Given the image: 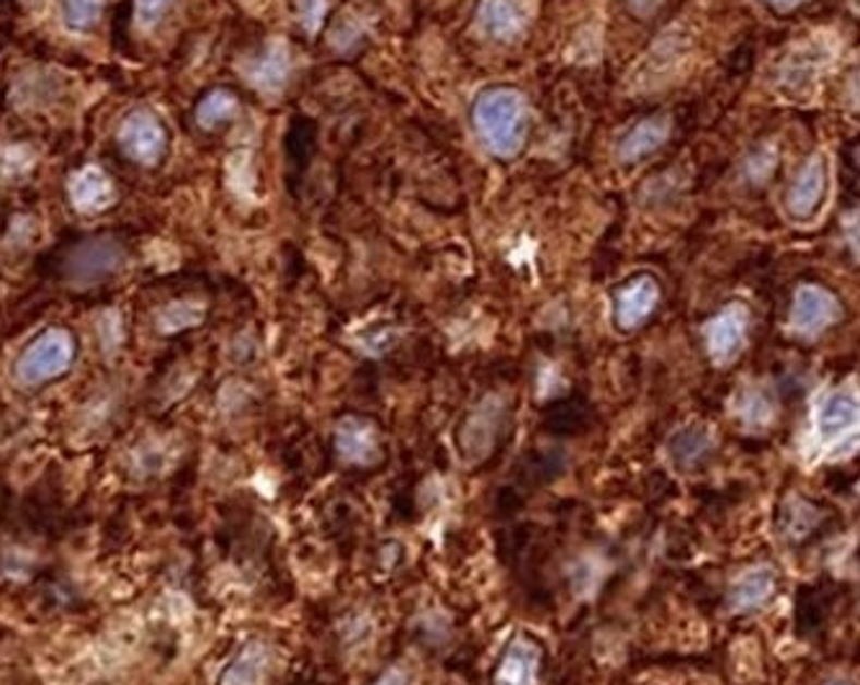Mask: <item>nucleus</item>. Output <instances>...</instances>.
Returning a JSON list of instances; mask_svg holds the SVG:
<instances>
[{"label": "nucleus", "mask_w": 860, "mask_h": 685, "mask_svg": "<svg viewBox=\"0 0 860 685\" xmlns=\"http://www.w3.org/2000/svg\"><path fill=\"white\" fill-rule=\"evenodd\" d=\"M472 122L489 152L497 158H516L529 134V103L521 90L510 86L487 88L474 101Z\"/></svg>", "instance_id": "obj_1"}, {"label": "nucleus", "mask_w": 860, "mask_h": 685, "mask_svg": "<svg viewBox=\"0 0 860 685\" xmlns=\"http://www.w3.org/2000/svg\"><path fill=\"white\" fill-rule=\"evenodd\" d=\"M506 405L500 397L482 400L459 428V451L467 464H480L493 454L497 436H500Z\"/></svg>", "instance_id": "obj_2"}, {"label": "nucleus", "mask_w": 860, "mask_h": 685, "mask_svg": "<svg viewBox=\"0 0 860 685\" xmlns=\"http://www.w3.org/2000/svg\"><path fill=\"white\" fill-rule=\"evenodd\" d=\"M70 362H73V341L62 330H52L24 351L16 366V377L24 384H41V381L60 377Z\"/></svg>", "instance_id": "obj_3"}, {"label": "nucleus", "mask_w": 860, "mask_h": 685, "mask_svg": "<svg viewBox=\"0 0 860 685\" xmlns=\"http://www.w3.org/2000/svg\"><path fill=\"white\" fill-rule=\"evenodd\" d=\"M827 160H824V155H812V158L801 166V171L796 173L794 183L786 191V215L791 217L794 222H809V219H814L816 211L822 209L824 196H827Z\"/></svg>", "instance_id": "obj_4"}, {"label": "nucleus", "mask_w": 860, "mask_h": 685, "mask_svg": "<svg viewBox=\"0 0 860 685\" xmlns=\"http://www.w3.org/2000/svg\"><path fill=\"white\" fill-rule=\"evenodd\" d=\"M860 430V394L850 390L829 392L814 415V433L822 443H837Z\"/></svg>", "instance_id": "obj_5"}, {"label": "nucleus", "mask_w": 860, "mask_h": 685, "mask_svg": "<svg viewBox=\"0 0 860 685\" xmlns=\"http://www.w3.org/2000/svg\"><path fill=\"white\" fill-rule=\"evenodd\" d=\"M843 307L833 292L824 286L807 284L794 296L791 328L801 335H820L829 325L840 320Z\"/></svg>", "instance_id": "obj_6"}, {"label": "nucleus", "mask_w": 860, "mask_h": 685, "mask_svg": "<svg viewBox=\"0 0 860 685\" xmlns=\"http://www.w3.org/2000/svg\"><path fill=\"white\" fill-rule=\"evenodd\" d=\"M750 328V309L727 305L706 325V348L716 364H729L742 351Z\"/></svg>", "instance_id": "obj_7"}, {"label": "nucleus", "mask_w": 860, "mask_h": 685, "mask_svg": "<svg viewBox=\"0 0 860 685\" xmlns=\"http://www.w3.org/2000/svg\"><path fill=\"white\" fill-rule=\"evenodd\" d=\"M659 302V284L650 273H639L616 292V325L621 330H637L650 320Z\"/></svg>", "instance_id": "obj_8"}, {"label": "nucleus", "mask_w": 860, "mask_h": 685, "mask_svg": "<svg viewBox=\"0 0 860 685\" xmlns=\"http://www.w3.org/2000/svg\"><path fill=\"white\" fill-rule=\"evenodd\" d=\"M289 70V45L283 39H271L268 47L263 49L261 58L247 60L243 65V73L251 81V86L258 88L263 96H279L287 88Z\"/></svg>", "instance_id": "obj_9"}, {"label": "nucleus", "mask_w": 860, "mask_h": 685, "mask_svg": "<svg viewBox=\"0 0 860 685\" xmlns=\"http://www.w3.org/2000/svg\"><path fill=\"white\" fill-rule=\"evenodd\" d=\"M338 456L355 467H368L381 458V441L372 423L361 418H343L336 428Z\"/></svg>", "instance_id": "obj_10"}, {"label": "nucleus", "mask_w": 860, "mask_h": 685, "mask_svg": "<svg viewBox=\"0 0 860 685\" xmlns=\"http://www.w3.org/2000/svg\"><path fill=\"white\" fill-rule=\"evenodd\" d=\"M542 673V649L529 639L510 641L495 670V685H536Z\"/></svg>", "instance_id": "obj_11"}, {"label": "nucleus", "mask_w": 860, "mask_h": 685, "mask_svg": "<svg viewBox=\"0 0 860 685\" xmlns=\"http://www.w3.org/2000/svg\"><path fill=\"white\" fill-rule=\"evenodd\" d=\"M670 132H673V122L667 117L644 119V122L631 126V130L623 134L621 143H618L616 150L618 162H627L629 166V162L644 160L646 155L659 150V147L670 139Z\"/></svg>", "instance_id": "obj_12"}, {"label": "nucleus", "mask_w": 860, "mask_h": 685, "mask_svg": "<svg viewBox=\"0 0 860 685\" xmlns=\"http://www.w3.org/2000/svg\"><path fill=\"white\" fill-rule=\"evenodd\" d=\"M480 26L489 39L510 41L521 37L525 29V13L516 0H482Z\"/></svg>", "instance_id": "obj_13"}, {"label": "nucleus", "mask_w": 860, "mask_h": 685, "mask_svg": "<svg viewBox=\"0 0 860 685\" xmlns=\"http://www.w3.org/2000/svg\"><path fill=\"white\" fill-rule=\"evenodd\" d=\"M776 592V572L771 567H755L742 572L729 590V603L735 611H755Z\"/></svg>", "instance_id": "obj_14"}, {"label": "nucleus", "mask_w": 860, "mask_h": 685, "mask_svg": "<svg viewBox=\"0 0 860 685\" xmlns=\"http://www.w3.org/2000/svg\"><path fill=\"white\" fill-rule=\"evenodd\" d=\"M268 675V649L261 641H251L240 649L238 657L227 665L219 677V685H263Z\"/></svg>", "instance_id": "obj_15"}, {"label": "nucleus", "mask_w": 860, "mask_h": 685, "mask_svg": "<svg viewBox=\"0 0 860 685\" xmlns=\"http://www.w3.org/2000/svg\"><path fill=\"white\" fill-rule=\"evenodd\" d=\"M126 147H130L134 158L153 162L160 158L162 145H166V134H162L160 124L150 117H134L124 130Z\"/></svg>", "instance_id": "obj_16"}, {"label": "nucleus", "mask_w": 860, "mask_h": 685, "mask_svg": "<svg viewBox=\"0 0 860 685\" xmlns=\"http://www.w3.org/2000/svg\"><path fill=\"white\" fill-rule=\"evenodd\" d=\"M711 451V436L699 426H686L675 430L667 441V454L678 467H691V464L701 462Z\"/></svg>", "instance_id": "obj_17"}, {"label": "nucleus", "mask_w": 860, "mask_h": 685, "mask_svg": "<svg viewBox=\"0 0 860 685\" xmlns=\"http://www.w3.org/2000/svg\"><path fill=\"white\" fill-rule=\"evenodd\" d=\"M204 320V307L194 305V302H175L166 313L160 315V330L162 333H178V330L194 328Z\"/></svg>", "instance_id": "obj_18"}, {"label": "nucleus", "mask_w": 860, "mask_h": 685, "mask_svg": "<svg viewBox=\"0 0 860 685\" xmlns=\"http://www.w3.org/2000/svg\"><path fill=\"white\" fill-rule=\"evenodd\" d=\"M234 111H238V101H234L232 94H225V90H215L204 98V103L198 106V122L204 126H215L225 119H230Z\"/></svg>", "instance_id": "obj_19"}, {"label": "nucleus", "mask_w": 860, "mask_h": 685, "mask_svg": "<svg viewBox=\"0 0 860 685\" xmlns=\"http://www.w3.org/2000/svg\"><path fill=\"white\" fill-rule=\"evenodd\" d=\"M296 13L307 34H317L325 24V13H328V0H296Z\"/></svg>", "instance_id": "obj_20"}, {"label": "nucleus", "mask_w": 860, "mask_h": 685, "mask_svg": "<svg viewBox=\"0 0 860 685\" xmlns=\"http://www.w3.org/2000/svg\"><path fill=\"white\" fill-rule=\"evenodd\" d=\"M773 409L767 405L765 397H760V394H750L748 400H744L742 405V418L752 423V426H760V423H767L771 420Z\"/></svg>", "instance_id": "obj_21"}, {"label": "nucleus", "mask_w": 860, "mask_h": 685, "mask_svg": "<svg viewBox=\"0 0 860 685\" xmlns=\"http://www.w3.org/2000/svg\"><path fill=\"white\" fill-rule=\"evenodd\" d=\"M843 232L850 250L856 253V258L860 260V211H848V215L843 217Z\"/></svg>", "instance_id": "obj_22"}, {"label": "nucleus", "mask_w": 860, "mask_h": 685, "mask_svg": "<svg viewBox=\"0 0 860 685\" xmlns=\"http://www.w3.org/2000/svg\"><path fill=\"white\" fill-rule=\"evenodd\" d=\"M170 5V0H140V13H142V21L145 24H153V21H158L166 9Z\"/></svg>", "instance_id": "obj_23"}, {"label": "nucleus", "mask_w": 860, "mask_h": 685, "mask_svg": "<svg viewBox=\"0 0 860 685\" xmlns=\"http://www.w3.org/2000/svg\"><path fill=\"white\" fill-rule=\"evenodd\" d=\"M374 685H410V677L402 668H392L387 670V673H384Z\"/></svg>", "instance_id": "obj_24"}, {"label": "nucleus", "mask_w": 860, "mask_h": 685, "mask_svg": "<svg viewBox=\"0 0 860 685\" xmlns=\"http://www.w3.org/2000/svg\"><path fill=\"white\" fill-rule=\"evenodd\" d=\"M659 3H663V0H629L631 11H634L637 16H650V13L659 9Z\"/></svg>", "instance_id": "obj_25"}, {"label": "nucleus", "mask_w": 860, "mask_h": 685, "mask_svg": "<svg viewBox=\"0 0 860 685\" xmlns=\"http://www.w3.org/2000/svg\"><path fill=\"white\" fill-rule=\"evenodd\" d=\"M848 101L860 109V70L848 81Z\"/></svg>", "instance_id": "obj_26"}, {"label": "nucleus", "mask_w": 860, "mask_h": 685, "mask_svg": "<svg viewBox=\"0 0 860 685\" xmlns=\"http://www.w3.org/2000/svg\"><path fill=\"white\" fill-rule=\"evenodd\" d=\"M767 5H771L773 11H778V13H786V11H794V9H799L801 3H807V0H765Z\"/></svg>", "instance_id": "obj_27"}, {"label": "nucleus", "mask_w": 860, "mask_h": 685, "mask_svg": "<svg viewBox=\"0 0 860 685\" xmlns=\"http://www.w3.org/2000/svg\"><path fill=\"white\" fill-rule=\"evenodd\" d=\"M247 3H268V0H247Z\"/></svg>", "instance_id": "obj_28"}, {"label": "nucleus", "mask_w": 860, "mask_h": 685, "mask_svg": "<svg viewBox=\"0 0 860 685\" xmlns=\"http://www.w3.org/2000/svg\"><path fill=\"white\" fill-rule=\"evenodd\" d=\"M829 685H848V683H829Z\"/></svg>", "instance_id": "obj_29"}]
</instances>
